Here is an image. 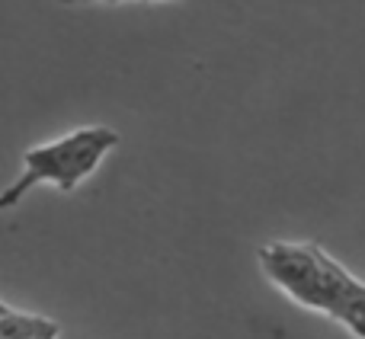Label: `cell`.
<instances>
[{"label":"cell","mask_w":365,"mask_h":339,"mask_svg":"<svg viewBox=\"0 0 365 339\" xmlns=\"http://www.w3.org/2000/svg\"><path fill=\"white\" fill-rule=\"evenodd\" d=\"M330 320L340 323L349 336L365 339V282L359 276L349 272V278H346V285H343L340 301H336L334 317H330Z\"/></svg>","instance_id":"cell-4"},{"label":"cell","mask_w":365,"mask_h":339,"mask_svg":"<svg viewBox=\"0 0 365 339\" xmlns=\"http://www.w3.org/2000/svg\"><path fill=\"white\" fill-rule=\"evenodd\" d=\"M119 132L109 125H83L74 132L36 145L23 154V170L4 189L0 208H13L36 186H51L58 192H74L90 179L100 164L119 147Z\"/></svg>","instance_id":"cell-1"},{"label":"cell","mask_w":365,"mask_h":339,"mask_svg":"<svg viewBox=\"0 0 365 339\" xmlns=\"http://www.w3.org/2000/svg\"><path fill=\"white\" fill-rule=\"evenodd\" d=\"M257 263L272 288H279L298 308L334 317L349 269L314 240H269L257 250Z\"/></svg>","instance_id":"cell-2"},{"label":"cell","mask_w":365,"mask_h":339,"mask_svg":"<svg viewBox=\"0 0 365 339\" xmlns=\"http://www.w3.org/2000/svg\"><path fill=\"white\" fill-rule=\"evenodd\" d=\"M64 6H87V4H125V0H58ZM148 4H158V0H148Z\"/></svg>","instance_id":"cell-5"},{"label":"cell","mask_w":365,"mask_h":339,"mask_svg":"<svg viewBox=\"0 0 365 339\" xmlns=\"http://www.w3.org/2000/svg\"><path fill=\"white\" fill-rule=\"evenodd\" d=\"M58 320L29 311H16L13 304H0V339H58Z\"/></svg>","instance_id":"cell-3"}]
</instances>
